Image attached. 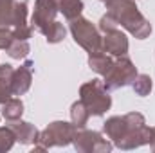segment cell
I'll return each mask as SVG.
<instances>
[{"label": "cell", "instance_id": "603a6c76", "mask_svg": "<svg viewBox=\"0 0 155 153\" xmlns=\"http://www.w3.org/2000/svg\"><path fill=\"white\" fill-rule=\"evenodd\" d=\"M119 27V24L116 22V18L112 16V15H103L101 16V20H99V25H97V29L105 34V33H110V31H114V29H117Z\"/></svg>", "mask_w": 155, "mask_h": 153}, {"label": "cell", "instance_id": "d6986e66", "mask_svg": "<svg viewBox=\"0 0 155 153\" xmlns=\"http://www.w3.org/2000/svg\"><path fill=\"white\" fill-rule=\"evenodd\" d=\"M132 88H134V92H135L137 96L146 97V96H150V92L153 90V81H152V77L148 76V74H137V77H135L134 83H132Z\"/></svg>", "mask_w": 155, "mask_h": 153}, {"label": "cell", "instance_id": "cb8c5ba5", "mask_svg": "<svg viewBox=\"0 0 155 153\" xmlns=\"http://www.w3.org/2000/svg\"><path fill=\"white\" fill-rule=\"evenodd\" d=\"M33 25L27 24V25H20V27H13V34L16 40H29L33 36Z\"/></svg>", "mask_w": 155, "mask_h": 153}, {"label": "cell", "instance_id": "484cf974", "mask_svg": "<svg viewBox=\"0 0 155 153\" xmlns=\"http://www.w3.org/2000/svg\"><path fill=\"white\" fill-rule=\"evenodd\" d=\"M13 74H15V69H13V65H9V63H4V65H0V79H2V81H5L9 86H11Z\"/></svg>", "mask_w": 155, "mask_h": 153}, {"label": "cell", "instance_id": "3957f363", "mask_svg": "<svg viewBox=\"0 0 155 153\" xmlns=\"http://www.w3.org/2000/svg\"><path fill=\"white\" fill-rule=\"evenodd\" d=\"M78 128L67 121H52L45 130L38 133V141L35 142L33 151H45L54 146H69L76 135Z\"/></svg>", "mask_w": 155, "mask_h": 153}, {"label": "cell", "instance_id": "4316f807", "mask_svg": "<svg viewBox=\"0 0 155 153\" xmlns=\"http://www.w3.org/2000/svg\"><path fill=\"white\" fill-rule=\"evenodd\" d=\"M9 97H13V92H11V86L5 83V81H2L0 79V106L9 99Z\"/></svg>", "mask_w": 155, "mask_h": 153}, {"label": "cell", "instance_id": "e0dca14e", "mask_svg": "<svg viewBox=\"0 0 155 153\" xmlns=\"http://www.w3.org/2000/svg\"><path fill=\"white\" fill-rule=\"evenodd\" d=\"M88 117H90V114H88L87 106L81 103V99L76 101V103H72V106H71V121H72V124L76 126L78 130L87 126Z\"/></svg>", "mask_w": 155, "mask_h": 153}, {"label": "cell", "instance_id": "8992f818", "mask_svg": "<svg viewBox=\"0 0 155 153\" xmlns=\"http://www.w3.org/2000/svg\"><path fill=\"white\" fill-rule=\"evenodd\" d=\"M72 146L79 153H110L114 150V142L105 139L99 132L79 128L72 139Z\"/></svg>", "mask_w": 155, "mask_h": 153}, {"label": "cell", "instance_id": "5b68a950", "mask_svg": "<svg viewBox=\"0 0 155 153\" xmlns=\"http://www.w3.org/2000/svg\"><path fill=\"white\" fill-rule=\"evenodd\" d=\"M71 34H72L74 41L87 52H94V50L101 49V43H103L101 31L90 20H87L83 16L71 20Z\"/></svg>", "mask_w": 155, "mask_h": 153}, {"label": "cell", "instance_id": "83f0119b", "mask_svg": "<svg viewBox=\"0 0 155 153\" xmlns=\"http://www.w3.org/2000/svg\"><path fill=\"white\" fill-rule=\"evenodd\" d=\"M150 148H152V151H155V126L152 128V137H150Z\"/></svg>", "mask_w": 155, "mask_h": 153}, {"label": "cell", "instance_id": "6da1fadb", "mask_svg": "<svg viewBox=\"0 0 155 153\" xmlns=\"http://www.w3.org/2000/svg\"><path fill=\"white\" fill-rule=\"evenodd\" d=\"M107 13L116 18V22L126 29L134 38L146 40L152 34V24L143 16L135 0H105Z\"/></svg>", "mask_w": 155, "mask_h": 153}, {"label": "cell", "instance_id": "ffe728a7", "mask_svg": "<svg viewBox=\"0 0 155 153\" xmlns=\"http://www.w3.org/2000/svg\"><path fill=\"white\" fill-rule=\"evenodd\" d=\"M16 0H0V27H13V13Z\"/></svg>", "mask_w": 155, "mask_h": 153}, {"label": "cell", "instance_id": "7402d4cb", "mask_svg": "<svg viewBox=\"0 0 155 153\" xmlns=\"http://www.w3.org/2000/svg\"><path fill=\"white\" fill-rule=\"evenodd\" d=\"M16 142V137H15V132L7 126H0V153L9 151Z\"/></svg>", "mask_w": 155, "mask_h": 153}, {"label": "cell", "instance_id": "ac0fdd59", "mask_svg": "<svg viewBox=\"0 0 155 153\" xmlns=\"http://www.w3.org/2000/svg\"><path fill=\"white\" fill-rule=\"evenodd\" d=\"M5 50H7V54H9L13 60H24V58H27V54L31 52V47H29V41H27V40H16L15 38Z\"/></svg>", "mask_w": 155, "mask_h": 153}, {"label": "cell", "instance_id": "30bf717a", "mask_svg": "<svg viewBox=\"0 0 155 153\" xmlns=\"http://www.w3.org/2000/svg\"><path fill=\"white\" fill-rule=\"evenodd\" d=\"M150 137H152V128L150 126H143V128H137V130H130L121 141H117L116 148L119 150H135V148H141L144 144H150Z\"/></svg>", "mask_w": 155, "mask_h": 153}, {"label": "cell", "instance_id": "8fae6325", "mask_svg": "<svg viewBox=\"0 0 155 153\" xmlns=\"http://www.w3.org/2000/svg\"><path fill=\"white\" fill-rule=\"evenodd\" d=\"M9 128L15 132V137H16V141L20 142V144H35L36 141H38V130H36V126L35 124H31V122H27V121H22V119H18V121H11L9 122Z\"/></svg>", "mask_w": 155, "mask_h": 153}, {"label": "cell", "instance_id": "7a4b0ae2", "mask_svg": "<svg viewBox=\"0 0 155 153\" xmlns=\"http://www.w3.org/2000/svg\"><path fill=\"white\" fill-rule=\"evenodd\" d=\"M79 99L87 106L88 114L94 117L105 115L112 106V97L101 79H90L83 83L79 88Z\"/></svg>", "mask_w": 155, "mask_h": 153}, {"label": "cell", "instance_id": "ba28073f", "mask_svg": "<svg viewBox=\"0 0 155 153\" xmlns=\"http://www.w3.org/2000/svg\"><path fill=\"white\" fill-rule=\"evenodd\" d=\"M33 61L27 60L24 65H20L18 69H15V74L11 79V92L13 96H24L29 92L31 83H33Z\"/></svg>", "mask_w": 155, "mask_h": 153}, {"label": "cell", "instance_id": "9a60e30c", "mask_svg": "<svg viewBox=\"0 0 155 153\" xmlns=\"http://www.w3.org/2000/svg\"><path fill=\"white\" fill-rule=\"evenodd\" d=\"M41 34L45 36L47 40V43H51V45H54V43H60V41H63L65 36H67V29H65V25L63 24H60V22H52V24H49L43 31H41Z\"/></svg>", "mask_w": 155, "mask_h": 153}, {"label": "cell", "instance_id": "7c38bea8", "mask_svg": "<svg viewBox=\"0 0 155 153\" xmlns=\"http://www.w3.org/2000/svg\"><path fill=\"white\" fill-rule=\"evenodd\" d=\"M128 124H126V119L124 115H114V117H108L105 122H103V133L116 144L117 141H121L126 133H128Z\"/></svg>", "mask_w": 155, "mask_h": 153}, {"label": "cell", "instance_id": "2e32d148", "mask_svg": "<svg viewBox=\"0 0 155 153\" xmlns=\"http://www.w3.org/2000/svg\"><path fill=\"white\" fill-rule=\"evenodd\" d=\"M85 5H83V0H60V13L71 22L78 16H81Z\"/></svg>", "mask_w": 155, "mask_h": 153}, {"label": "cell", "instance_id": "44dd1931", "mask_svg": "<svg viewBox=\"0 0 155 153\" xmlns=\"http://www.w3.org/2000/svg\"><path fill=\"white\" fill-rule=\"evenodd\" d=\"M27 15H29V7L27 2H15V13H13V27H20V25H27Z\"/></svg>", "mask_w": 155, "mask_h": 153}, {"label": "cell", "instance_id": "d4e9b609", "mask_svg": "<svg viewBox=\"0 0 155 153\" xmlns=\"http://www.w3.org/2000/svg\"><path fill=\"white\" fill-rule=\"evenodd\" d=\"M15 40L13 27H0V49H7Z\"/></svg>", "mask_w": 155, "mask_h": 153}, {"label": "cell", "instance_id": "52a82bcc", "mask_svg": "<svg viewBox=\"0 0 155 153\" xmlns=\"http://www.w3.org/2000/svg\"><path fill=\"white\" fill-rule=\"evenodd\" d=\"M60 13V0H36L35 11L31 16V25L36 31H43L49 24L56 20V15Z\"/></svg>", "mask_w": 155, "mask_h": 153}, {"label": "cell", "instance_id": "277c9868", "mask_svg": "<svg viewBox=\"0 0 155 153\" xmlns=\"http://www.w3.org/2000/svg\"><path fill=\"white\" fill-rule=\"evenodd\" d=\"M137 67L134 65V61L124 54V56H117L114 60V63L110 65V69L107 70L105 74V86L107 90H117V88H123L126 85H132L134 79L137 77Z\"/></svg>", "mask_w": 155, "mask_h": 153}, {"label": "cell", "instance_id": "9c48e42d", "mask_svg": "<svg viewBox=\"0 0 155 153\" xmlns=\"http://www.w3.org/2000/svg\"><path fill=\"white\" fill-rule=\"evenodd\" d=\"M101 47H103V50H107L110 56L117 58V56H124V54L128 52L130 43H128V36H126L123 31L114 29V31L103 34V43H101Z\"/></svg>", "mask_w": 155, "mask_h": 153}, {"label": "cell", "instance_id": "5bb4252c", "mask_svg": "<svg viewBox=\"0 0 155 153\" xmlns=\"http://www.w3.org/2000/svg\"><path fill=\"white\" fill-rule=\"evenodd\" d=\"M22 115H24V103H22V99H18V97H9V99L2 105V117H4L7 122L18 121V119H22Z\"/></svg>", "mask_w": 155, "mask_h": 153}, {"label": "cell", "instance_id": "4fadbf2b", "mask_svg": "<svg viewBox=\"0 0 155 153\" xmlns=\"http://www.w3.org/2000/svg\"><path fill=\"white\" fill-rule=\"evenodd\" d=\"M112 63H114V56H110L107 50H103V47L94 52H88V67L99 76H105Z\"/></svg>", "mask_w": 155, "mask_h": 153}, {"label": "cell", "instance_id": "f1b7e54d", "mask_svg": "<svg viewBox=\"0 0 155 153\" xmlns=\"http://www.w3.org/2000/svg\"><path fill=\"white\" fill-rule=\"evenodd\" d=\"M101 2H105V0H101Z\"/></svg>", "mask_w": 155, "mask_h": 153}]
</instances>
